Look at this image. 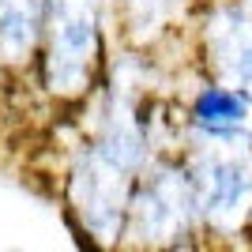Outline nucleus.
Masks as SVG:
<instances>
[{
	"label": "nucleus",
	"instance_id": "1",
	"mask_svg": "<svg viewBox=\"0 0 252 252\" xmlns=\"http://www.w3.org/2000/svg\"><path fill=\"white\" fill-rule=\"evenodd\" d=\"M109 0H49L34 75L53 102H87L105 79Z\"/></svg>",
	"mask_w": 252,
	"mask_h": 252
},
{
	"label": "nucleus",
	"instance_id": "2",
	"mask_svg": "<svg viewBox=\"0 0 252 252\" xmlns=\"http://www.w3.org/2000/svg\"><path fill=\"white\" fill-rule=\"evenodd\" d=\"M192 241H203V230L185 155H158L132 189L121 249L169 252Z\"/></svg>",
	"mask_w": 252,
	"mask_h": 252
},
{
	"label": "nucleus",
	"instance_id": "3",
	"mask_svg": "<svg viewBox=\"0 0 252 252\" xmlns=\"http://www.w3.org/2000/svg\"><path fill=\"white\" fill-rule=\"evenodd\" d=\"M203 241H230L252 219V147H192L185 155Z\"/></svg>",
	"mask_w": 252,
	"mask_h": 252
},
{
	"label": "nucleus",
	"instance_id": "4",
	"mask_svg": "<svg viewBox=\"0 0 252 252\" xmlns=\"http://www.w3.org/2000/svg\"><path fill=\"white\" fill-rule=\"evenodd\" d=\"M185 125L200 147H252V98L230 83H200Z\"/></svg>",
	"mask_w": 252,
	"mask_h": 252
},
{
	"label": "nucleus",
	"instance_id": "5",
	"mask_svg": "<svg viewBox=\"0 0 252 252\" xmlns=\"http://www.w3.org/2000/svg\"><path fill=\"white\" fill-rule=\"evenodd\" d=\"M49 0H0V68L4 75L34 72L45 34Z\"/></svg>",
	"mask_w": 252,
	"mask_h": 252
},
{
	"label": "nucleus",
	"instance_id": "6",
	"mask_svg": "<svg viewBox=\"0 0 252 252\" xmlns=\"http://www.w3.org/2000/svg\"><path fill=\"white\" fill-rule=\"evenodd\" d=\"M203 42L211 64L230 79V87L252 98V23L237 8H219L203 31Z\"/></svg>",
	"mask_w": 252,
	"mask_h": 252
},
{
	"label": "nucleus",
	"instance_id": "7",
	"mask_svg": "<svg viewBox=\"0 0 252 252\" xmlns=\"http://www.w3.org/2000/svg\"><path fill=\"white\" fill-rule=\"evenodd\" d=\"M181 0H109V15L128 42L147 45L177 19Z\"/></svg>",
	"mask_w": 252,
	"mask_h": 252
},
{
	"label": "nucleus",
	"instance_id": "8",
	"mask_svg": "<svg viewBox=\"0 0 252 252\" xmlns=\"http://www.w3.org/2000/svg\"><path fill=\"white\" fill-rule=\"evenodd\" d=\"M169 252H203V241H192V245H181V249H169Z\"/></svg>",
	"mask_w": 252,
	"mask_h": 252
}]
</instances>
